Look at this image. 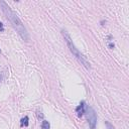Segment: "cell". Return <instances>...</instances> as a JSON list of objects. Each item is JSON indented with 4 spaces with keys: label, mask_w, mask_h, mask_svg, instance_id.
Returning <instances> with one entry per match:
<instances>
[{
    "label": "cell",
    "mask_w": 129,
    "mask_h": 129,
    "mask_svg": "<svg viewBox=\"0 0 129 129\" xmlns=\"http://www.w3.org/2000/svg\"><path fill=\"white\" fill-rule=\"evenodd\" d=\"M0 6H1V9H2L3 13L5 14L6 18H7L9 20V22L12 24L13 28L17 31V33L21 36V38L24 40V42L28 43L30 40L29 34H28L27 30H26L24 24L22 23L21 20H20V18L17 16V14L9 7L7 3H6L5 1H3V0L0 1Z\"/></svg>",
    "instance_id": "obj_1"
},
{
    "label": "cell",
    "mask_w": 129,
    "mask_h": 129,
    "mask_svg": "<svg viewBox=\"0 0 129 129\" xmlns=\"http://www.w3.org/2000/svg\"><path fill=\"white\" fill-rule=\"evenodd\" d=\"M62 34H63V36H64V38H65V40H66V43H67V44H68V46H69V49H70V51H71V52L73 53V55L76 57L79 60H80V63L82 64L86 69H91V66H90V63L87 60V59L80 52H79V50L76 47V45L74 44V43H73V40H72V38H71V36H70V34H69V32H68L67 30H65V29H63L62 30Z\"/></svg>",
    "instance_id": "obj_2"
},
{
    "label": "cell",
    "mask_w": 129,
    "mask_h": 129,
    "mask_svg": "<svg viewBox=\"0 0 129 129\" xmlns=\"http://www.w3.org/2000/svg\"><path fill=\"white\" fill-rule=\"evenodd\" d=\"M85 114L87 116V120H88V123H89L91 129H95L97 124V115L96 112L91 106H88L86 105V109H85Z\"/></svg>",
    "instance_id": "obj_3"
},
{
    "label": "cell",
    "mask_w": 129,
    "mask_h": 129,
    "mask_svg": "<svg viewBox=\"0 0 129 129\" xmlns=\"http://www.w3.org/2000/svg\"><path fill=\"white\" fill-rule=\"evenodd\" d=\"M85 109H86V103L83 101V102H81V104L76 108V112L78 113V116L79 117H81L85 113Z\"/></svg>",
    "instance_id": "obj_4"
},
{
    "label": "cell",
    "mask_w": 129,
    "mask_h": 129,
    "mask_svg": "<svg viewBox=\"0 0 129 129\" xmlns=\"http://www.w3.org/2000/svg\"><path fill=\"white\" fill-rule=\"evenodd\" d=\"M42 128H43V129H50V128H51L50 122L46 121V120H43V123H42Z\"/></svg>",
    "instance_id": "obj_5"
},
{
    "label": "cell",
    "mask_w": 129,
    "mask_h": 129,
    "mask_svg": "<svg viewBox=\"0 0 129 129\" xmlns=\"http://www.w3.org/2000/svg\"><path fill=\"white\" fill-rule=\"evenodd\" d=\"M21 126H28V117L25 116L21 119Z\"/></svg>",
    "instance_id": "obj_6"
},
{
    "label": "cell",
    "mask_w": 129,
    "mask_h": 129,
    "mask_svg": "<svg viewBox=\"0 0 129 129\" xmlns=\"http://www.w3.org/2000/svg\"><path fill=\"white\" fill-rule=\"evenodd\" d=\"M105 124H106V126H107V129H115V128L113 127V125H112L111 123H109L108 121L105 122Z\"/></svg>",
    "instance_id": "obj_7"
},
{
    "label": "cell",
    "mask_w": 129,
    "mask_h": 129,
    "mask_svg": "<svg viewBox=\"0 0 129 129\" xmlns=\"http://www.w3.org/2000/svg\"><path fill=\"white\" fill-rule=\"evenodd\" d=\"M4 30V27H3V24L2 22H0V31H3Z\"/></svg>",
    "instance_id": "obj_8"
},
{
    "label": "cell",
    "mask_w": 129,
    "mask_h": 129,
    "mask_svg": "<svg viewBox=\"0 0 129 129\" xmlns=\"http://www.w3.org/2000/svg\"><path fill=\"white\" fill-rule=\"evenodd\" d=\"M109 46H110V47H114V44H113V43H110Z\"/></svg>",
    "instance_id": "obj_9"
},
{
    "label": "cell",
    "mask_w": 129,
    "mask_h": 129,
    "mask_svg": "<svg viewBox=\"0 0 129 129\" xmlns=\"http://www.w3.org/2000/svg\"><path fill=\"white\" fill-rule=\"evenodd\" d=\"M0 52H1V51H0Z\"/></svg>",
    "instance_id": "obj_10"
}]
</instances>
